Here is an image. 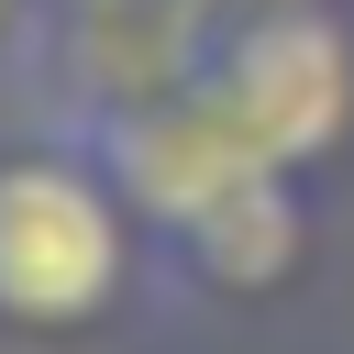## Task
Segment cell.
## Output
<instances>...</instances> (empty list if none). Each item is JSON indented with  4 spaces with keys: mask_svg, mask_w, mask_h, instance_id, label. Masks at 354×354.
I'll list each match as a JSON object with an SVG mask.
<instances>
[{
    "mask_svg": "<svg viewBox=\"0 0 354 354\" xmlns=\"http://www.w3.org/2000/svg\"><path fill=\"white\" fill-rule=\"evenodd\" d=\"M133 243H144V221L122 210V188L100 177V155L77 133L0 155V321L11 332L111 321L133 288Z\"/></svg>",
    "mask_w": 354,
    "mask_h": 354,
    "instance_id": "cell-1",
    "label": "cell"
},
{
    "mask_svg": "<svg viewBox=\"0 0 354 354\" xmlns=\"http://www.w3.org/2000/svg\"><path fill=\"white\" fill-rule=\"evenodd\" d=\"M199 88L221 100V122L266 155V166H321L354 133V22L332 0H266V11H221L210 22V66Z\"/></svg>",
    "mask_w": 354,
    "mask_h": 354,
    "instance_id": "cell-2",
    "label": "cell"
},
{
    "mask_svg": "<svg viewBox=\"0 0 354 354\" xmlns=\"http://www.w3.org/2000/svg\"><path fill=\"white\" fill-rule=\"evenodd\" d=\"M77 144L100 155V177L122 188V210H133L144 232H188L221 188L266 177V155L221 122V100H210L199 77H188V88H166V100H144V111L77 122Z\"/></svg>",
    "mask_w": 354,
    "mask_h": 354,
    "instance_id": "cell-3",
    "label": "cell"
},
{
    "mask_svg": "<svg viewBox=\"0 0 354 354\" xmlns=\"http://www.w3.org/2000/svg\"><path fill=\"white\" fill-rule=\"evenodd\" d=\"M210 0H88V11H44V55L66 88V133L144 111L166 88H188L210 66Z\"/></svg>",
    "mask_w": 354,
    "mask_h": 354,
    "instance_id": "cell-4",
    "label": "cell"
},
{
    "mask_svg": "<svg viewBox=\"0 0 354 354\" xmlns=\"http://www.w3.org/2000/svg\"><path fill=\"white\" fill-rule=\"evenodd\" d=\"M177 243V266L210 288V299H277L299 266H310V188L288 177V166H266V177H243V188H221L188 232H166Z\"/></svg>",
    "mask_w": 354,
    "mask_h": 354,
    "instance_id": "cell-5",
    "label": "cell"
},
{
    "mask_svg": "<svg viewBox=\"0 0 354 354\" xmlns=\"http://www.w3.org/2000/svg\"><path fill=\"white\" fill-rule=\"evenodd\" d=\"M33 11H44V0H0V33H22V22H33Z\"/></svg>",
    "mask_w": 354,
    "mask_h": 354,
    "instance_id": "cell-6",
    "label": "cell"
},
{
    "mask_svg": "<svg viewBox=\"0 0 354 354\" xmlns=\"http://www.w3.org/2000/svg\"><path fill=\"white\" fill-rule=\"evenodd\" d=\"M210 11H266V0H210Z\"/></svg>",
    "mask_w": 354,
    "mask_h": 354,
    "instance_id": "cell-7",
    "label": "cell"
}]
</instances>
